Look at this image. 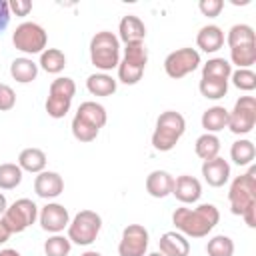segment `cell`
I'll return each instance as SVG.
<instances>
[{"instance_id":"1","label":"cell","mask_w":256,"mask_h":256,"mask_svg":"<svg viewBox=\"0 0 256 256\" xmlns=\"http://www.w3.org/2000/svg\"><path fill=\"white\" fill-rule=\"evenodd\" d=\"M218 222H220V212L214 204H198L196 208L180 206L172 214V224L176 226V232L190 238L208 236Z\"/></svg>"},{"instance_id":"2","label":"cell","mask_w":256,"mask_h":256,"mask_svg":"<svg viewBox=\"0 0 256 256\" xmlns=\"http://www.w3.org/2000/svg\"><path fill=\"white\" fill-rule=\"evenodd\" d=\"M108 120L106 108L94 100H86L78 106L74 118H72V136L78 142H92L96 140L100 128H104Z\"/></svg>"},{"instance_id":"3","label":"cell","mask_w":256,"mask_h":256,"mask_svg":"<svg viewBox=\"0 0 256 256\" xmlns=\"http://www.w3.org/2000/svg\"><path fill=\"white\" fill-rule=\"evenodd\" d=\"M186 132V120L176 110H166L158 116L152 132V146L158 152H170Z\"/></svg>"},{"instance_id":"4","label":"cell","mask_w":256,"mask_h":256,"mask_svg":"<svg viewBox=\"0 0 256 256\" xmlns=\"http://www.w3.org/2000/svg\"><path fill=\"white\" fill-rule=\"evenodd\" d=\"M90 62L100 70L108 72L120 64V40L110 30H100L90 40Z\"/></svg>"},{"instance_id":"5","label":"cell","mask_w":256,"mask_h":256,"mask_svg":"<svg viewBox=\"0 0 256 256\" xmlns=\"http://www.w3.org/2000/svg\"><path fill=\"white\" fill-rule=\"evenodd\" d=\"M230 212L244 216L248 210H256V168L250 166L246 174H240L232 180L228 190Z\"/></svg>"},{"instance_id":"6","label":"cell","mask_w":256,"mask_h":256,"mask_svg":"<svg viewBox=\"0 0 256 256\" xmlns=\"http://www.w3.org/2000/svg\"><path fill=\"white\" fill-rule=\"evenodd\" d=\"M146 64H148V48L144 42L124 44V54L118 64V80L128 86L138 84L144 76Z\"/></svg>"},{"instance_id":"7","label":"cell","mask_w":256,"mask_h":256,"mask_svg":"<svg viewBox=\"0 0 256 256\" xmlns=\"http://www.w3.org/2000/svg\"><path fill=\"white\" fill-rule=\"evenodd\" d=\"M76 94V84L68 76H58L50 82L48 98H46V112L50 118H64L70 112L72 98Z\"/></svg>"},{"instance_id":"8","label":"cell","mask_w":256,"mask_h":256,"mask_svg":"<svg viewBox=\"0 0 256 256\" xmlns=\"http://www.w3.org/2000/svg\"><path fill=\"white\" fill-rule=\"evenodd\" d=\"M102 218L94 210H80L68 224V240L78 246H90L100 234Z\"/></svg>"},{"instance_id":"9","label":"cell","mask_w":256,"mask_h":256,"mask_svg":"<svg viewBox=\"0 0 256 256\" xmlns=\"http://www.w3.org/2000/svg\"><path fill=\"white\" fill-rule=\"evenodd\" d=\"M12 44L24 54H42L48 44V34L38 22H22L12 32Z\"/></svg>"},{"instance_id":"10","label":"cell","mask_w":256,"mask_h":256,"mask_svg":"<svg viewBox=\"0 0 256 256\" xmlns=\"http://www.w3.org/2000/svg\"><path fill=\"white\" fill-rule=\"evenodd\" d=\"M2 220L10 234H20L38 220V206L30 198H18L6 208Z\"/></svg>"},{"instance_id":"11","label":"cell","mask_w":256,"mask_h":256,"mask_svg":"<svg viewBox=\"0 0 256 256\" xmlns=\"http://www.w3.org/2000/svg\"><path fill=\"white\" fill-rule=\"evenodd\" d=\"M254 126H256V100L254 96H240L234 102V108L228 112L226 128L236 136H244L250 134Z\"/></svg>"},{"instance_id":"12","label":"cell","mask_w":256,"mask_h":256,"mask_svg":"<svg viewBox=\"0 0 256 256\" xmlns=\"http://www.w3.org/2000/svg\"><path fill=\"white\" fill-rule=\"evenodd\" d=\"M198 66H200V52L196 48H178L164 58V72L174 80L192 74Z\"/></svg>"},{"instance_id":"13","label":"cell","mask_w":256,"mask_h":256,"mask_svg":"<svg viewBox=\"0 0 256 256\" xmlns=\"http://www.w3.org/2000/svg\"><path fill=\"white\" fill-rule=\"evenodd\" d=\"M148 230L142 224H128L118 242V256H144L148 250Z\"/></svg>"},{"instance_id":"14","label":"cell","mask_w":256,"mask_h":256,"mask_svg":"<svg viewBox=\"0 0 256 256\" xmlns=\"http://www.w3.org/2000/svg\"><path fill=\"white\" fill-rule=\"evenodd\" d=\"M38 220L42 230L50 232V234H60L64 228H68L70 224V214L68 208H64L58 202H48L46 206L40 208L38 212Z\"/></svg>"},{"instance_id":"15","label":"cell","mask_w":256,"mask_h":256,"mask_svg":"<svg viewBox=\"0 0 256 256\" xmlns=\"http://www.w3.org/2000/svg\"><path fill=\"white\" fill-rule=\"evenodd\" d=\"M34 192L44 198V200H52L58 198L64 192V180L58 172L52 170H42L36 178H34Z\"/></svg>"},{"instance_id":"16","label":"cell","mask_w":256,"mask_h":256,"mask_svg":"<svg viewBox=\"0 0 256 256\" xmlns=\"http://www.w3.org/2000/svg\"><path fill=\"white\" fill-rule=\"evenodd\" d=\"M172 194L176 196L178 202L182 204H194L200 200L202 196V184L198 178L190 176V174H182L178 178H174V186H172Z\"/></svg>"},{"instance_id":"17","label":"cell","mask_w":256,"mask_h":256,"mask_svg":"<svg viewBox=\"0 0 256 256\" xmlns=\"http://www.w3.org/2000/svg\"><path fill=\"white\" fill-rule=\"evenodd\" d=\"M202 176H204L208 186L220 188L230 180V164L220 156H216L212 160H204L202 162Z\"/></svg>"},{"instance_id":"18","label":"cell","mask_w":256,"mask_h":256,"mask_svg":"<svg viewBox=\"0 0 256 256\" xmlns=\"http://www.w3.org/2000/svg\"><path fill=\"white\" fill-rule=\"evenodd\" d=\"M158 248L162 256H188L190 254V242L186 240L184 234L176 230L164 232L158 240Z\"/></svg>"},{"instance_id":"19","label":"cell","mask_w":256,"mask_h":256,"mask_svg":"<svg viewBox=\"0 0 256 256\" xmlns=\"http://www.w3.org/2000/svg\"><path fill=\"white\" fill-rule=\"evenodd\" d=\"M144 38H146L144 22L134 14L122 16L118 24V40H122L124 44H130V42H144Z\"/></svg>"},{"instance_id":"20","label":"cell","mask_w":256,"mask_h":256,"mask_svg":"<svg viewBox=\"0 0 256 256\" xmlns=\"http://www.w3.org/2000/svg\"><path fill=\"white\" fill-rule=\"evenodd\" d=\"M196 46L206 52V54H214L224 46V32L220 26L216 24H206L198 30L196 34Z\"/></svg>"},{"instance_id":"21","label":"cell","mask_w":256,"mask_h":256,"mask_svg":"<svg viewBox=\"0 0 256 256\" xmlns=\"http://www.w3.org/2000/svg\"><path fill=\"white\" fill-rule=\"evenodd\" d=\"M174 176L166 170H152L146 176V192L152 198H166L172 194Z\"/></svg>"},{"instance_id":"22","label":"cell","mask_w":256,"mask_h":256,"mask_svg":"<svg viewBox=\"0 0 256 256\" xmlns=\"http://www.w3.org/2000/svg\"><path fill=\"white\" fill-rule=\"evenodd\" d=\"M18 166L22 168V172H30V174H40L42 170H46V154L40 148H24L18 154Z\"/></svg>"},{"instance_id":"23","label":"cell","mask_w":256,"mask_h":256,"mask_svg":"<svg viewBox=\"0 0 256 256\" xmlns=\"http://www.w3.org/2000/svg\"><path fill=\"white\" fill-rule=\"evenodd\" d=\"M10 76L20 82V84H28L32 80H36L38 76V64L28 58V56H20V58H14L12 64H10Z\"/></svg>"},{"instance_id":"24","label":"cell","mask_w":256,"mask_h":256,"mask_svg":"<svg viewBox=\"0 0 256 256\" xmlns=\"http://www.w3.org/2000/svg\"><path fill=\"white\" fill-rule=\"evenodd\" d=\"M202 128L208 132V134H216L220 130L226 128L228 124V110L224 106H210L202 112Z\"/></svg>"},{"instance_id":"25","label":"cell","mask_w":256,"mask_h":256,"mask_svg":"<svg viewBox=\"0 0 256 256\" xmlns=\"http://www.w3.org/2000/svg\"><path fill=\"white\" fill-rule=\"evenodd\" d=\"M116 80L108 72H96L90 74L86 80V88L92 96H112L116 92Z\"/></svg>"},{"instance_id":"26","label":"cell","mask_w":256,"mask_h":256,"mask_svg":"<svg viewBox=\"0 0 256 256\" xmlns=\"http://www.w3.org/2000/svg\"><path fill=\"white\" fill-rule=\"evenodd\" d=\"M256 158V146L248 138H240L230 146V160L238 166H248Z\"/></svg>"},{"instance_id":"27","label":"cell","mask_w":256,"mask_h":256,"mask_svg":"<svg viewBox=\"0 0 256 256\" xmlns=\"http://www.w3.org/2000/svg\"><path fill=\"white\" fill-rule=\"evenodd\" d=\"M194 152L196 156L204 162V160H212L220 154V138L216 134H208L204 132L202 136L196 138V144H194Z\"/></svg>"},{"instance_id":"28","label":"cell","mask_w":256,"mask_h":256,"mask_svg":"<svg viewBox=\"0 0 256 256\" xmlns=\"http://www.w3.org/2000/svg\"><path fill=\"white\" fill-rule=\"evenodd\" d=\"M38 66L48 74H60L64 70V66H66V54L60 48H46L40 54Z\"/></svg>"},{"instance_id":"29","label":"cell","mask_w":256,"mask_h":256,"mask_svg":"<svg viewBox=\"0 0 256 256\" xmlns=\"http://www.w3.org/2000/svg\"><path fill=\"white\" fill-rule=\"evenodd\" d=\"M226 44L230 48L236 46H246V44H256V36H254V28L250 24H234L228 34L224 36Z\"/></svg>"},{"instance_id":"30","label":"cell","mask_w":256,"mask_h":256,"mask_svg":"<svg viewBox=\"0 0 256 256\" xmlns=\"http://www.w3.org/2000/svg\"><path fill=\"white\" fill-rule=\"evenodd\" d=\"M198 90L204 98L208 100H220L226 96L228 92V80H220V78H200Z\"/></svg>"},{"instance_id":"31","label":"cell","mask_w":256,"mask_h":256,"mask_svg":"<svg viewBox=\"0 0 256 256\" xmlns=\"http://www.w3.org/2000/svg\"><path fill=\"white\" fill-rule=\"evenodd\" d=\"M232 74V64L226 58H210L202 66V78H220V80H230Z\"/></svg>"},{"instance_id":"32","label":"cell","mask_w":256,"mask_h":256,"mask_svg":"<svg viewBox=\"0 0 256 256\" xmlns=\"http://www.w3.org/2000/svg\"><path fill=\"white\" fill-rule=\"evenodd\" d=\"M22 168L14 162L0 164V190H12L22 182Z\"/></svg>"},{"instance_id":"33","label":"cell","mask_w":256,"mask_h":256,"mask_svg":"<svg viewBox=\"0 0 256 256\" xmlns=\"http://www.w3.org/2000/svg\"><path fill=\"white\" fill-rule=\"evenodd\" d=\"M230 62L236 64L238 68H250L256 62V44L230 48Z\"/></svg>"},{"instance_id":"34","label":"cell","mask_w":256,"mask_h":256,"mask_svg":"<svg viewBox=\"0 0 256 256\" xmlns=\"http://www.w3.org/2000/svg\"><path fill=\"white\" fill-rule=\"evenodd\" d=\"M206 254L208 256H234V242L226 234H218L208 240L206 244Z\"/></svg>"},{"instance_id":"35","label":"cell","mask_w":256,"mask_h":256,"mask_svg":"<svg viewBox=\"0 0 256 256\" xmlns=\"http://www.w3.org/2000/svg\"><path fill=\"white\" fill-rule=\"evenodd\" d=\"M70 250H72V242L68 240V236H62V234H52L44 242L46 256H68Z\"/></svg>"},{"instance_id":"36","label":"cell","mask_w":256,"mask_h":256,"mask_svg":"<svg viewBox=\"0 0 256 256\" xmlns=\"http://www.w3.org/2000/svg\"><path fill=\"white\" fill-rule=\"evenodd\" d=\"M232 78V84L242 90V92H252L256 88V74L250 70V68H238V70H232L230 74Z\"/></svg>"},{"instance_id":"37","label":"cell","mask_w":256,"mask_h":256,"mask_svg":"<svg viewBox=\"0 0 256 256\" xmlns=\"http://www.w3.org/2000/svg\"><path fill=\"white\" fill-rule=\"evenodd\" d=\"M16 106V92L12 90V86L0 82V112H8Z\"/></svg>"},{"instance_id":"38","label":"cell","mask_w":256,"mask_h":256,"mask_svg":"<svg viewBox=\"0 0 256 256\" xmlns=\"http://www.w3.org/2000/svg\"><path fill=\"white\" fill-rule=\"evenodd\" d=\"M224 8V2L222 0H200L198 2V10L208 16V18H216Z\"/></svg>"},{"instance_id":"39","label":"cell","mask_w":256,"mask_h":256,"mask_svg":"<svg viewBox=\"0 0 256 256\" xmlns=\"http://www.w3.org/2000/svg\"><path fill=\"white\" fill-rule=\"evenodd\" d=\"M8 8L16 16H28L30 10H32V2L30 0H10L8 2Z\"/></svg>"},{"instance_id":"40","label":"cell","mask_w":256,"mask_h":256,"mask_svg":"<svg viewBox=\"0 0 256 256\" xmlns=\"http://www.w3.org/2000/svg\"><path fill=\"white\" fill-rule=\"evenodd\" d=\"M10 22V8H8V2L6 0H0V34L6 30Z\"/></svg>"},{"instance_id":"41","label":"cell","mask_w":256,"mask_h":256,"mask_svg":"<svg viewBox=\"0 0 256 256\" xmlns=\"http://www.w3.org/2000/svg\"><path fill=\"white\" fill-rule=\"evenodd\" d=\"M12 234H10V230L6 228V224H4V220L0 218V244H4V242H8V238H10Z\"/></svg>"},{"instance_id":"42","label":"cell","mask_w":256,"mask_h":256,"mask_svg":"<svg viewBox=\"0 0 256 256\" xmlns=\"http://www.w3.org/2000/svg\"><path fill=\"white\" fill-rule=\"evenodd\" d=\"M6 208H8V202H6V196L0 192V218H2V214L6 212Z\"/></svg>"},{"instance_id":"43","label":"cell","mask_w":256,"mask_h":256,"mask_svg":"<svg viewBox=\"0 0 256 256\" xmlns=\"http://www.w3.org/2000/svg\"><path fill=\"white\" fill-rule=\"evenodd\" d=\"M0 256H20V252L14 248H4V250H0Z\"/></svg>"},{"instance_id":"44","label":"cell","mask_w":256,"mask_h":256,"mask_svg":"<svg viewBox=\"0 0 256 256\" xmlns=\"http://www.w3.org/2000/svg\"><path fill=\"white\" fill-rule=\"evenodd\" d=\"M80 256H102L100 252H96V250H86V252H82Z\"/></svg>"},{"instance_id":"45","label":"cell","mask_w":256,"mask_h":256,"mask_svg":"<svg viewBox=\"0 0 256 256\" xmlns=\"http://www.w3.org/2000/svg\"><path fill=\"white\" fill-rule=\"evenodd\" d=\"M148 256H162L160 252H152V254H148Z\"/></svg>"}]
</instances>
